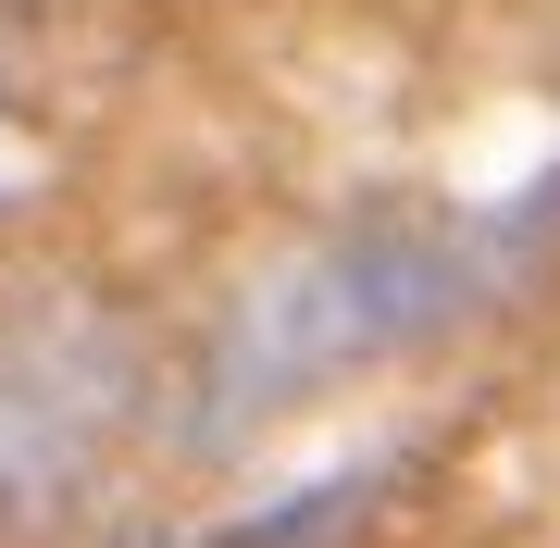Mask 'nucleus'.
Wrapping results in <instances>:
<instances>
[{
  "label": "nucleus",
  "instance_id": "1",
  "mask_svg": "<svg viewBox=\"0 0 560 548\" xmlns=\"http://www.w3.org/2000/svg\"><path fill=\"white\" fill-rule=\"evenodd\" d=\"M486 287V263L460 237H411V224H361V237L287 263L261 300L224 325V362H212V436L261 424V411L337 386L349 362H386V349L436 337L460 300Z\"/></svg>",
  "mask_w": 560,
  "mask_h": 548
}]
</instances>
